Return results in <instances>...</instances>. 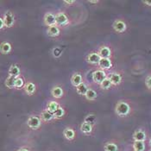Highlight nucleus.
<instances>
[{
	"label": "nucleus",
	"instance_id": "obj_37",
	"mask_svg": "<svg viewBox=\"0 0 151 151\" xmlns=\"http://www.w3.org/2000/svg\"><path fill=\"white\" fill-rule=\"evenodd\" d=\"M89 2H90L91 4H97L99 1H89Z\"/></svg>",
	"mask_w": 151,
	"mask_h": 151
},
{
	"label": "nucleus",
	"instance_id": "obj_17",
	"mask_svg": "<svg viewBox=\"0 0 151 151\" xmlns=\"http://www.w3.org/2000/svg\"><path fill=\"white\" fill-rule=\"evenodd\" d=\"M109 79L111 81L112 85H118L121 82V76L118 73H112V74H111Z\"/></svg>",
	"mask_w": 151,
	"mask_h": 151
},
{
	"label": "nucleus",
	"instance_id": "obj_3",
	"mask_svg": "<svg viewBox=\"0 0 151 151\" xmlns=\"http://www.w3.org/2000/svg\"><path fill=\"white\" fill-rule=\"evenodd\" d=\"M27 124H28L29 128L33 129H37L41 126V120L37 116H30L28 119Z\"/></svg>",
	"mask_w": 151,
	"mask_h": 151
},
{
	"label": "nucleus",
	"instance_id": "obj_23",
	"mask_svg": "<svg viewBox=\"0 0 151 151\" xmlns=\"http://www.w3.org/2000/svg\"><path fill=\"white\" fill-rule=\"evenodd\" d=\"M9 73H10V76H13V77L17 78V76L20 73V69L17 66H12L10 70H9Z\"/></svg>",
	"mask_w": 151,
	"mask_h": 151
},
{
	"label": "nucleus",
	"instance_id": "obj_20",
	"mask_svg": "<svg viewBox=\"0 0 151 151\" xmlns=\"http://www.w3.org/2000/svg\"><path fill=\"white\" fill-rule=\"evenodd\" d=\"M16 80L17 78L16 77H13V76H9L6 81H5V86L9 88H13L15 87V83H16Z\"/></svg>",
	"mask_w": 151,
	"mask_h": 151
},
{
	"label": "nucleus",
	"instance_id": "obj_34",
	"mask_svg": "<svg viewBox=\"0 0 151 151\" xmlns=\"http://www.w3.org/2000/svg\"><path fill=\"white\" fill-rule=\"evenodd\" d=\"M64 3L65 4H74L75 3V1H64Z\"/></svg>",
	"mask_w": 151,
	"mask_h": 151
},
{
	"label": "nucleus",
	"instance_id": "obj_13",
	"mask_svg": "<svg viewBox=\"0 0 151 151\" xmlns=\"http://www.w3.org/2000/svg\"><path fill=\"white\" fill-rule=\"evenodd\" d=\"M60 107L59 105L56 103V102H55V101H51V102H49L48 103V105L47 106V111H48L50 113H52V114H54L57 110H58V108Z\"/></svg>",
	"mask_w": 151,
	"mask_h": 151
},
{
	"label": "nucleus",
	"instance_id": "obj_29",
	"mask_svg": "<svg viewBox=\"0 0 151 151\" xmlns=\"http://www.w3.org/2000/svg\"><path fill=\"white\" fill-rule=\"evenodd\" d=\"M111 85H112V84H111V81H110V79H109V78H106L105 81L100 84V86H101L103 89L107 90V89H109V88L111 87Z\"/></svg>",
	"mask_w": 151,
	"mask_h": 151
},
{
	"label": "nucleus",
	"instance_id": "obj_8",
	"mask_svg": "<svg viewBox=\"0 0 151 151\" xmlns=\"http://www.w3.org/2000/svg\"><path fill=\"white\" fill-rule=\"evenodd\" d=\"M99 55L101 59H108L111 56V49L108 47H103L102 48H100Z\"/></svg>",
	"mask_w": 151,
	"mask_h": 151
},
{
	"label": "nucleus",
	"instance_id": "obj_5",
	"mask_svg": "<svg viewBox=\"0 0 151 151\" xmlns=\"http://www.w3.org/2000/svg\"><path fill=\"white\" fill-rule=\"evenodd\" d=\"M44 21L47 26L51 27V26H55V24L56 23V17L51 13H48L45 15L44 17Z\"/></svg>",
	"mask_w": 151,
	"mask_h": 151
},
{
	"label": "nucleus",
	"instance_id": "obj_19",
	"mask_svg": "<svg viewBox=\"0 0 151 151\" xmlns=\"http://www.w3.org/2000/svg\"><path fill=\"white\" fill-rule=\"evenodd\" d=\"M52 95H53L55 98H57V99L62 97V95H63L62 88L60 87V86H55V87H54L53 90H52Z\"/></svg>",
	"mask_w": 151,
	"mask_h": 151
},
{
	"label": "nucleus",
	"instance_id": "obj_31",
	"mask_svg": "<svg viewBox=\"0 0 151 151\" xmlns=\"http://www.w3.org/2000/svg\"><path fill=\"white\" fill-rule=\"evenodd\" d=\"M23 80L22 78H17V80H16V83H15V87H17V88H20V87H22L23 86Z\"/></svg>",
	"mask_w": 151,
	"mask_h": 151
},
{
	"label": "nucleus",
	"instance_id": "obj_11",
	"mask_svg": "<svg viewBox=\"0 0 151 151\" xmlns=\"http://www.w3.org/2000/svg\"><path fill=\"white\" fill-rule=\"evenodd\" d=\"M99 65L103 69H109L111 67V60L109 58L101 59L100 61H99Z\"/></svg>",
	"mask_w": 151,
	"mask_h": 151
},
{
	"label": "nucleus",
	"instance_id": "obj_36",
	"mask_svg": "<svg viewBox=\"0 0 151 151\" xmlns=\"http://www.w3.org/2000/svg\"><path fill=\"white\" fill-rule=\"evenodd\" d=\"M17 151H29L28 149H25V148H22V149H19Z\"/></svg>",
	"mask_w": 151,
	"mask_h": 151
},
{
	"label": "nucleus",
	"instance_id": "obj_24",
	"mask_svg": "<svg viewBox=\"0 0 151 151\" xmlns=\"http://www.w3.org/2000/svg\"><path fill=\"white\" fill-rule=\"evenodd\" d=\"M105 151H117V146L114 142H107L104 147Z\"/></svg>",
	"mask_w": 151,
	"mask_h": 151
},
{
	"label": "nucleus",
	"instance_id": "obj_12",
	"mask_svg": "<svg viewBox=\"0 0 151 151\" xmlns=\"http://www.w3.org/2000/svg\"><path fill=\"white\" fill-rule=\"evenodd\" d=\"M63 135H64V137H65L67 139L71 141V140H73L74 138V137H75V132H74V130H73V129L68 128L63 131Z\"/></svg>",
	"mask_w": 151,
	"mask_h": 151
},
{
	"label": "nucleus",
	"instance_id": "obj_21",
	"mask_svg": "<svg viewBox=\"0 0 151 151\" xmlns=\"http://www.w3.org/2000/svg\"><path fill=\"white\" fill-rule=\"evenodd\" d=\"M54 115L52 114V113H50L48 111H42V114H41V118L43 120V121H45V122H48V121H50L53 117H54Z\"/></svg>",
	"mask_w": 151,
	"mask_h": 151
},
{
	"label": "nucleus",
	"instance_id": "obj_10",
	"mask_svg": "<svg viewBox=\"0 0 151 151\" xmlns=\"http://www.w3.org/2000/svg\"><path fill=\"white\" fill-rule=\"evenodd\" d=\"M56 23L59 25H64L68 23V17L63 13H59L56 16Z\"/></svg>",
	"mask_w": 151,
	"mask_h": 151
},
{
	"label": "nucleus",
	"instance_id": "obj_16",
	"mask_svg": "<svg viewBox=\"0 0 151 151\" xmlns=\"http://www.w3.org/2000/svg\"><path fill=\"white\" fill-rule=\"evenodd\" d=\"M82 83V77L81 74L77 73V74H74L72 78V84L74 86H80Z\"/></svg>",
	"mask_w": 151,
	"mask_h": 151
},
{
	"label": "nucleus",
	"instance_id": "obj_32",
	"mask_svg": "<svg viewBox=\"0 0 151 151\" xmlns=\"http://www.w3.org/2000/svg\"><path fill=\"white\" fill-rule=\"evenodd\" d=\"M145 83H146L147 87L151 90V76H150V77H148V78H147V80H146V82H145Z\"/></svg>",
	"mask_w": 151,
	"mask_h": 151
},
{
	"label": "nucleus",
	"instance_id": "obj_14",
	"mask_svg": "<svg viewBox=\"0 0 151 151\" xmlns=\"http://www.w3.org/2000/svg\"><path fill=\"white\" fill-rule=\"evenodd\" d=\"M133 148L135 151H144L145 150V143L144 142L141 141H135L133 144Z\"/></svg>",
	"mask_w": 151,
	"mask_h": 151
},
{
	"label": "nucleus",
	"instance_id": "obj_7",
	"mask_svg": "<svg viewBox=\"0 0 151 151\" xmlns=\"http://www.w3.org/2000/svg\"><path fill=\"white\" fill-rule=\"evenodd\" d=\"M101 60V57L99 56V55L96 54V53H92L88 55L87 57V60L89 63L91 64H99V61Z\"/></svg>",
	"mask_w": 151,
	"mask_h": 151
},
{
	"label": "nucleus",
	"instance_id": "obj_35",
	"mask_svg": "<svg viewBox=\"0 0 151 151\" xmlns=\"http://www.w3.org/2000/svg\"><path fill=\"white\" fill-rule=\"evenodd\" d=\"M143 4H145L149 6H151V1H143Z\"/></svg>",
	"mask_w": 151,
	"mask_h": 151
},
{
	"label": "nucleus",
	"instance_id": "obj_38",
	"mask_svg": "<svg viewBox=\"0 0 151 151\" xmlns=\"http://www.w3.org/2000/svg\"><path fill=\"white\" fill-rule=\"evenodd\" d=\"M150 146H151V137H150Z\"/></svg>",
	"mask_w": 151,
	"mask_h": 151
},
{
	"label": "nucleus",
	"instance_id": "obj_27",
	"mask_svg": "<svg viewBox=\"0 0 151 151\" xmlns=\"http://www.w3.org/2000/svg\"><path fill=\"white\" fill-rule=\"evenodd\" d=\"M96 121H97V118H96V116L95 115H88L85 118V122L91 124V125H93L96 124Z\"/></svg>",
	"mask_w": 151,
	"mask_h": 151
},
{
	"label": "nucleus",
	"instance_id": "obj_39",
	"mask_svg": "<svg viewBox=\"0 0 151 151\" xmlns=\"http://www.w3.org/2000/svg\"><path fill=\"white\" fill-rule=\"evenodd\" d=\"M150 151H151V150H150Z\"/></svg>",
	"mask_w": 151,
	"mask_h": 151
},
{
	"label": "nucleus",
	"instance_id": "obj_4",
	"mask_svg": "<svg viewBox=\"0 0 151 151\" xmlns=\"http://www.w3.org/2000/svg\"><path fill=\"white\" fill-rule=\"evenodd\" d=\"M4 22L6 27L10 28L12 27V25L14 24V15L12 14V12H6L4 14Z\"/></svg>",
	"mask_w": 151,
	"mask_h": 151
},
{
	"label": "nucleus",
	"instance_id": "obj_26",
	"mask_svg": "<svg viewBox=\"0 0 151 151\" xmlns=\"http://www.w3.org/2000/svg\"><path fill=\"white\" fill-rule=\"evenodd\" d=\"M11 49H12V46H11L10 43H8V42H4V43H2V45H1V51H2L4 54L9 53V52L11 51Z\"/></svg>",
	"mask_w": 151,
	"mask_h": 151
},
{
	"label": "nucleus",
	"instance_id": "obj_9",
	"mask_svg": "<svg viewBox=\"0 0 151 151\" xmlns=\"http://www.w3.org/2000/svg\"><path fill=\"white\" fill-rule=\"evenodd\" d=\"M114 29L119 33L124 32L126 29V24L123 21H116V23H114Z\"/></svg>",
	"mask_w": 151,
	"mask_h": 151
},
{
	"label": "nucleus",
	"instance_id": "obj_25",
	"mask_svg": "<svg viewBox=\"0 0 151 151\" xmlns=\"http://www.w3.org/2000/svg\"><path fill=\"white\" fill-rule=\"evenodd\" d=\"M25 91L29 93V94H33L35 91V84H33L31 82L27 83V85L25 86Z\"/></svg>",
	"mask_w": 151,
	"mask_h": 151
},
{
	"label": "nucleus",
	"instance_id": "obj_18",
	"mask_svg": "<svg viewBox=\"0 0 151 151\" xmlns=\"http://www.w3.org/2000/svg\"><path fill=\"white\" fill-rule=\"evenodd\" d=\"M60 34V29L56 26H51L47 29V35L50 36H57Z\"/></svg>",
	"mask_w": 151,
	"mask_h": 151
},
{
	"label": "nucleus",
	"instance_id": "obj_28",
	"mask_svg": "<svg viewBox=\"0 0 151 151\" xmlns=\"http://www.w3.org/2000/svg\"><path fill=\"white\" fill-rule=\"evenodd\" d=\"M86 97L89 100H94L97 98V93L95 91L92 90V89H89L87 93H86Z\"/></svg>",
	"mask_w": 151,
	"mask_h": 151
},
{
	"label": "nucleus",
	"instance_id": "obj_6",
	"mask_svg": "<svg viewBox=\"0 0 151 151\" xmlns=\"http://www.w3.org/2000/svg\"><path fill=\"white\" fill-rule=\"evenodd\" d=\"M133 138L135 141H141V142H144L146 140V134L143 130L138 129L137 130L134 135H133Z\"/></svg>",
	"mask_w": 151,
	"mask_h": 151
},
{
	"label": "nucleus",
	"instance_id": "obj_30",
	"mask_svg": "<svg viewBox=\"0 0 151 151\" xmlns=\"http://www.w3.org/2000/svg\"><path fill=\"white\" fill-rule=\"evenodd\" d=\"M64 113H65L64 109H63V108H61V107H59L58 110H57V111H56L53 115H54V117H55V118H60L61 116H63Z\"/></svg>",
	"mask_w": 151,
	"mask_h": 151
},
{
	"label": "nucleus",
	"instance_id": "obj_15",
	"mask_svg": "<svg viewBox=\"0 0 151 151\" xmlns=\"http://www.w3.org/2000/svg\"><path fill=\"white\" fill-rule=\"evenodd\" d=\"M81 131L84 134H90L92 132V130H93V125L84 122L81 124Z\"/></svg>",
	"mask_w": 151,
	"mask_h": 151
},
{
	"label": "nucleus",
	"instance_id": "obj_22",
	"mask_svg": "<svg viewBox=\"0 0 151 151\" xmlns=\"http://www.w3.org/2000/svg\"><path fill=\"white\" fill-rule=\"evenodd\" d=\"M88 90L89 89L87 88V86L84 83H81L80 86H77V92H78L79 94H81V95H86Z\"/></svg>",
	"mask_w": 151,
	"mask_h": 151
},
{
	"label": "nucleus",
	"instance_id": "obj_33",
	"mask_svg": "<svg viewBox=\"0 0 151 151\" xmlns=\"http://www.w3.org/2000/svg\"><path fill=\"white\" fill-rule=\"evenodd\" d=\"M0 23H1V25H0V29H3V28L5 26V24H4V19H3V18H0Z\"/></svg>",
	"mask_w": 151,
	"mask_h": 151
},
{
	"label": "nucleus",
	"instance_id": "obj_1",
	"mask_svg": "<svg viewBox=\"0 0 151 151\" xmlns=\"http://www.w3.org/2000/svg\"><path fill=\"white\" fill-rule=\"evenodd\" d=\"M130 111V107L125 102H119L116 106V112L119 116H126Z\"/></svg>",
	"mask_w": 151,
	"mask_h": 151
},
{
	"label": "nucleus",
	"instance_id": "obj_2",
	"mask_svg": "<svg viewBox=\"0 0 151 151\" xmlns=\"http://www.w3.org/2000/svg\"><path fill=\"white\" fill-rule=\"evenodd\" d=\"M93 79L94 81L98 84H101L102 82L105 81L106 79V74L104 71L102 70H98V71H95L93 74Z\"/></svg>",
	"mask_w": 151,
	"mask_h": 151
}]
</instances>
